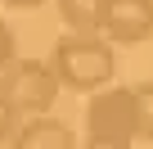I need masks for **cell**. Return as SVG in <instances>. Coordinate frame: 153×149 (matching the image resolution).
<instances>
[{"mask_svg":"<svg viewBox=\"0 0 153 149\" xmlns=\"http://www.w3.org/2000/svg\"><path fill=\"white\" fill-rule=\"evenodd\" d=\"M45 63H50V72H54L59 91H76V95H90V91L108 86L113 72H117L113 45H108L104 36H86V32L59 36Z\"/></svg>","mask_w":153,"mask_h":149,"instance_id":"1","label":"cell"},{"mask_svg":"<svg viewBox=\"0 0 153 149\" xmlns=\"http://www.w3.org/2000/svg\"><path fill=\"white\" fill-rule=\"evenodd\" d=\"M0 100H5L14 113H50L59 100V82L45 59H9L0 68Z\"/></svg>","mask_w":153,"mask_h":149,"instance_id":"2","label":"cell"},{"mask_svg":"<svg viewBox=\"0 0 153 149\" xmlns=\"http://www.w3.org/2000/svg\"><path fill=\"white\" fill-rule=\"evenodd\" d=\"M86 140H95V145H135V95H131V86L90 91Z\"/></svg>","mask_w":153,"mask_h":149,"instance_id":"3","label":"cell"},{"mask_svg":"<svg viewBox=\"0 0 153 149\" xmlns=\"http://www.w3.org/2000/svg\"><path fill=\"white\" fill-rule=\"evenodd\" d=\"M99 36L108 45H144L153 36V0H104Z\"/></svg>","mask_w":153,"mask_h":149,"instance_id":"4","label":"cell"},{"mask_svg":"<svg viewBox=\"0 0 153 149\" xmlns=\"http://www.w3.org/2000/svg\"><path fill=\"white\" fill-rule=\"evenodd\" d=\"M5 149H76V136L68 122L50 118V113H32L27 122L14 127V136L5 140Z\"/></svg>","mask_w":153,"mask_h":149,"instance_id":"5","label":"cell"},{"mask_svg":"<svg viewBox=\"0 0 153 149\" xmlns=\"http://www.w3.org/2000/svg\"><path fill=\"white\" fill-rule=\"evenodd\" d=\"M59 5V18L68 32H86V36H99V14H104V0H54Z\"/></svg>","mask_w":153,"mask_h":149,"instance_id":"6","label":"cell"},{"mask_svg":"<svg viewBox=\"0 0 153 149\" xmlns=\"http://www.w3.org/2000/svg\"><path fill=\"white\" fill-rule=\"evenodd\" d=\"M135 140H153V82H135Z\"/></svg>","mask_w":153,"mask_h":149,"instance_id":"7","label":"cell"},{"mask_svg":"<svg viewBox=\"0 0 153 149\" xmlns=\"http://www.w3.org/2000/svg\"><path fill=\"white\" fill-rule=\"evenodd\" d=\"M14 127H18V113H14L5 100H0V149H5V140L14 136Z\"/></svg>","mask_w":153,"mask_h":149,"instance_id":"8","label":"cell"},{"mask_svg":"<svg viewBox=\"0 0 153 149\" xmlns=\"http://www.w3.org/2000/svg\"><path fill=\"white\" fill-rule=\"evenodd\" d=\"M14 54H18V45H14V32H9V23H5V18H0V68H5Z\"/></svg>","mask_w":153,"mask_h":149,"instance_id":"9","label":"cell"},{"mask_svg":"<svg viewBox=\"0 0 153 149\" xmlns=\"http://www.w3.org/2000/svg\"><path fill=\"white\" fill-rule=\"evenodd\" d=\"M0 5H9V9H41V5H50V0H0Z\"/></svg>","mask_w":153,"mask_h":149,"instance_id":"10","label":"cell"},{"mask_svg":"<svg viewBox=\"0 0 153 149\" xmlns=\"http://www.w3.org/2000/svg\"><path fill=\"white\" fill-rule=\"evenodd\" d=\"M76 149H131V145H95V140H86V145H76Z\"/></svg>","mask_w":153,"mask_h":149,"instance_id":"11","label":"cell"}]
</instances>
